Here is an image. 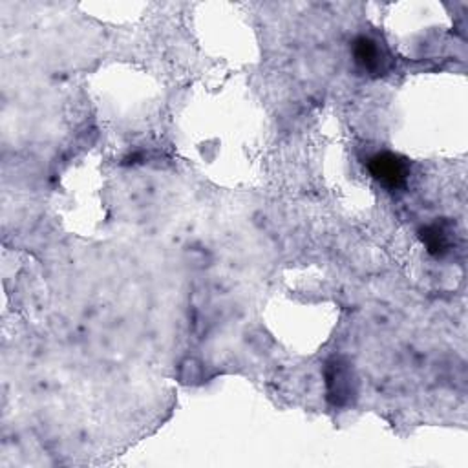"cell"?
Wrapping results in <instances>:
<instances>
[{
    "instance_id": "6da1fadb",
    "label": "cell",
    "mask_w": 468,
    "mask_h": 468,
    "mask_svg": "<svg viewBox=\"0 0 468 468\" xmlns=\"http://www.w3.org/2000/svg\"><path fill=\"white\" fill-rule=\"evenodd\" d=\"M325 388L327 399L333 406H347L356 395V377L353 366L344 356H333L325 364Z\"/></svg>"
},
{
    "instance_id": "7a4b0ae2",
    "label": "cell",
    "mask_w": 468,
    "mask_h": 468,
    "mask_svg": "<svg viewBox=\"0 0 468 468\" xmlns=\"http://www.w3.org/2000/svg\"><path fill=\"white\" fill-rule=\"evenodd\" d=\"M367 170L380 185L389 190L402 188L410 177L408 161L393 152H380L369 157Z\"/></svg>"
},
{
    "instance_id": "3957f363",
    "label": "cell",
    "mask_w": 468,
    "mask_h": 468,
    "mask_svg": "<svg viewBox=\"0 0 468 468\" xmlns=\"http://www.w3.org/2000/svg\"><path fill=\"white\" fill-rule=\"evenodd\" d=\"M353 57L355 62L369 75L378 77L384 75L389 68H391V58L388 55V51L371 37L360 35L353 40Z\"/></svg>"
},
{
    "instance_id": "277c9868",
    "label": "cell",
    "mask_w": 468,
    "mask_h": 468,
    "mask_svg": "<svg viewBox=\"0 0 468 468\" xmlns=\"http://www.w3.org/2000/svg\"><path fill=\"white\" fill-rule=\"evenodd\" d=\"M419 238L431 256H444L452 247V225L448 221H433L419 230Z\"/></svg>"
}]
</instances>
